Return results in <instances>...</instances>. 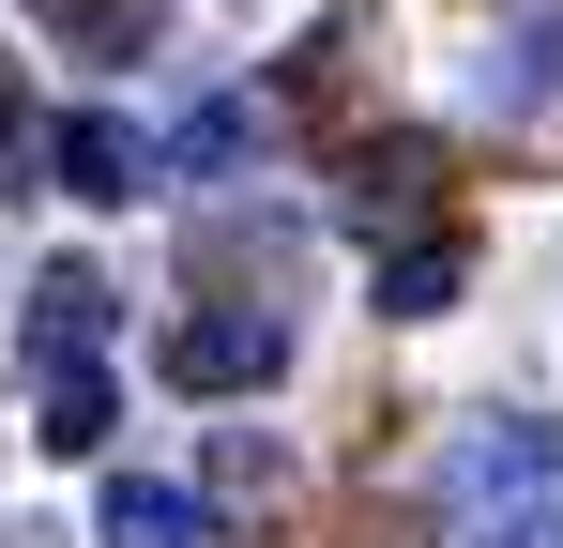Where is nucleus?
Listing matches in <instances>:
<instances>
[{
  "label": "nucleus",
  "mask_w": 563,
  "mask_h": 548,
  "mask_svg": "<svg viewBox=\"0 0 563 548\" xmlns=\"http://www.w3.org/2000/svg\"><path fill=\"white\" fill-rule=\"evenodd\" d=\"M457 229H442V244H396V260H380V305H396V320H442V305H457Z\"/></svg>",
  "instance_id": "6"
},
{
  "label": "nucleus",
  "mask_w": 563,
  "mask_h": 548,
  "mask_svg": "<svg viewBox=\"0 0 563 548\" xmlns=\"http://www.w3.org/2000/svg\"><path fill=\"white\" fill-rule=\"evenodd\" d=\"M107 548H213V518H198L184 487H153V472H122V487H107Z\"/></svg>",
  "instance_id": "5"
},
{
  "label": "nucleus",
  "mask_w": 563,
  "mask_h": 548,
  "mask_svg": "<svg viewBox=\"0 0 563 548\" xmlns=\"http://www.w3.org/2000/svg\"><path fill=\"white\" fill-rule=\"evenodd\" d=\"M46 183L92 198V213H122V198H153V153H137L122 122H77V107H62V122H46Z\"/></svg>",
  "instance_id": "4"
},
{
  "label": "nucleus",
  "mask_w": 563,
  "mask_h": 548,
  "mask_svg": "<svg viewBox=\"0 0 563 548\" xmlns=\"http://www.w3.org/2000/svg\"><path fill=\"white\" fill-rule=\"evenodd\" d=\"M168 381L184 396H260V381H289V320L275 305H198L168 336Z\"/></svg>",
  "instance_id": "2"
},
{
  "label": "nucleus",
  "mask_w": 563,
  "mask_h": 548,
  "mask_svg": "<svg viewBox=\"0 0 563 548\" xmlns=\"http://www.w3.org/2000/svg\"><path fill=\"white\" fill-rule=\"evenodd\" d=\"M549 548H563V534H549Z\"/></svg>",
  "instance_id": "7"
},
{
  "label": "nucleus",
  "mask_w": 563,
  "mask_h": 548,
  "mask_svg": "<svg viewBox=\"0 0 563 548\" xmlns=\"http://www.w3.org/2000/svg\"><path fill=\"white\" fill-rule=\"evenodd\" d=\"M549 534H563V427L472 412L427 457V548H549Z\"/></svg>",
  "instance_id": "1"
},
{
  "label": "nucleus",
  "mask_w": 563,
  "mask_h": 548,
  "mask_svg": "<svg viewBox=\"0 0 563 548\" xmlns=\"http://www.w3.org/2000/svg\"><path fill=\"white\" fill-rule=\"evenodd\" d=\"M31 381L46 396H77V381H107V274H31Z\"/></svg>",
  "instance_id": "3"
}]
</instances>
